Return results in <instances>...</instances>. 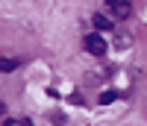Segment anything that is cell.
<instances>
[{"label": "cell", "instance_id": "obj_6", "mask_svg": "<svg viewBox=\"0 0 147 126\" xmlns=\"http://www.w3.org/2000/svg\"><path fill=\"white\" fill-rule=\"evenodd\" d=\"M0 68H3V73H12V70L18 68V59H15V56H6V59H3V65H0Z\"/></svg>", "mask_w": 147, "mask_h": 126}, {"label": "cell", "instance_id": "obj_1", "mask_svg": "<svg viewBox=\"0 0 147 126\" xmlns=\"http://www.w3.org/2000/svg\"><path fill=\"white\" fill-rule=\"evenodd\" d=\"M109 12L118 21H127L132 15V0H109Z\"/></svg>", "mask_w": 147, "mask_h": 126}, {"label": "cell", "instance_id": "obj_4", "mask_svg": "<svg viewBox=\"0 0 147 126\" xmlns=\"http://www.w3.org/2000/svg\"><path fill=\"white\" fill-rule=\"evenodd\" d=\"M115 47H118V50L132 47V35H129V32H118V35H115Z\"/></svg>", "mask_w": 147, "mask_h": 126}, {"label": "cell", "instance_id": "obj_5", "mask_svg": "<svg viewBox=\"0 0 147 126\" xmlns=\"http://www.w3.org/2000/svg\"><path fill=\"white\" fill-rule=\"evenodd\" d=\"M115 100H118V91H103L97 103H100V106H109V103H115Z\"/></svg>", "mask_w": 147, "mask_h": 126}, {"label": "cell", "instance_id": "obj_7", "mask_svg": "<svg viewBox=\"0 0 147 126\" xmlns=\"http://www.w3.org/2000/svg\"><path fill=\"white\" fill-rule=\"evenodd\" d=\"M6 126H30V120H15V117H6Z\"/></svg>", "mask_w": 147, "mask_h": 126}, {"label": "cell", "instance_id": "obj_3", "mask_svg": "<svg viewBox=\"0 0 147 126\" xmlns=\"http://www.w3.org/2000/svg\"><path fill=\"white\" fill-rule=\"evenodd\" d=\"M91 23H94V29H97V32H112V29H115L112 18H109V15H103V12H94Z\"/></svg>", "mask_w": 147, "mask_h": 126}, {"label": "cell", "instance_id": "obj_2", "mask_svg": "<svg viewBox=\"0 0 147 126\" xmlns=\"http://www.w3.org/2000/svg\"><path fill=\"white\" fill-rule=\"evenodd\" d=\"M85 50H88L91 56H103L106 53V41H103V35H97V32H91V35H85Z\"/></svg>", "mask_w": 147, "mask_h": 126}]
</instances>
